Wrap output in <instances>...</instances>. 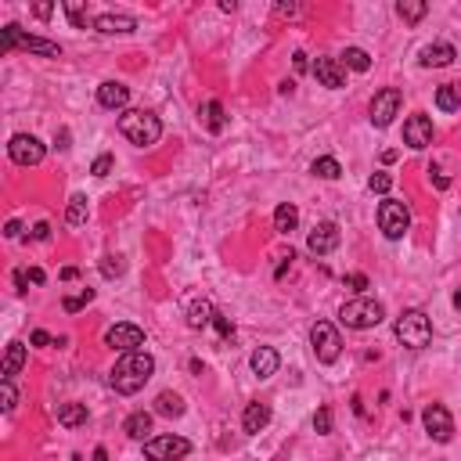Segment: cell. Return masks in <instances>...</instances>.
I'll use <instances>...</instances> for the list:
<instances>
[{
	"label": "cell",
	"mask_w": 461,
	"mask_h": 461,
	"mask_svg": "<svg viewBox=\"0 0 461 461\" xmlns=\"http://www.w3.org/2000/svg\"><path fill=\"white\" fill-rule=\"evenodd\" d=\"M155 375V357L144 354V350H134V354H123L112 368V389L123 393V396H134L137 389H144V382Z\"/></svg>",
	"instance_id": "cell-1"
},
{
	"label": "cell",
	"mask_w": 461,
	"mask_h": 461,
	"mask_svg": "<svg viewBox=\"0 0 461 461\" xmlns=\"http://www.w3.org/2000/svg\"><path fill=\"white\" fill-rule=\"evenodd\" d=\"M120 134L137 148H152L162 137V120L144 108H127V112H120Z\"/></svg>",
	"instance_id": "cell-2"
},
{
	"label": "cell",
	"mask_w": 461,
	"mask_h": 461,
	"mask_svg": "<svg viewBox=\"0 0 461 461\" xmlns=\"http://www.w3.org/2000/svg\"><path fill=\"white\" fill-rule=\"evenodd\" d=\"M393 335L408 346V350H425V346L433 342V321H429V314L425 310H403L400 317H396V324H393Z\"/></svg>",
	"instance_id": "cell-3"
},
{
	"label": "cell",
	"mask_w": 461,
	"mask_h": 461,
	"mask_svg": "<svg viewBox=\"0 0 461 461\" xmlns=\"http://www.w3.org/2000/svg\"><path fill=\"white\" fill-rule=\"evenodd\" d=\"M339 321L346 328H357V332H368V328H378L386 321V307L378 300H350V303H342L339 310Z\"/></svg>",
	"instance_id": "cell-4"
},
{
	"label": "cell",
	"mask_w": 461,
	"mask_h": 461,
	"mask_svg": "<svg viewBox=\"0 0 461 461\" xmlns=\"http://www.w3.org/2000/svg\"><path fill=\"white\" fill-rule=\"evenodd\" d=\"M11 47H22L29 54H40V58H62V47L54 40H43V36H26L15 22L0 29V51H11Z\"/></svg>",
	"instance_id": "cell-5"
},
{
	"label": "cell",
	"mask_w": 461,
	"mask_h": 461,
	"mask_svg": "<svg viewBox=\"0 0 461 461\" xmlns=\"http://www.w3.org/2000/svg\"><path fill=\"white\" fill-rule=\"evenodd\" d=\"M378 231H382L389 242H396V238L408 235V231H411V213H408V206L396 202V198H386V202L378 206Z\"/></svg>",
	"instance_id": "cell-6"
},
{
	"label": "cell",
	"mask_w": 461,
	"mask_h": 461,
	"mask_svg": "<svg viewBox=\"0 0 461 461\" xmlns=\"http://www.w3.org/2000/svg\"><path fill=\"white\" fill-rule=\"evenodd\" d=\"M310 346H314V357L321 364H335L339 354H342V339H339V328L328 324V321H317L310 328Z\"/></svg>",
	"instance_id": "cell-7"
},
{
	"label": "cell",
	"mask_w": 461,
	"mask_h": 461,
	"mask_svg": "<svg viewBox=\"0 0 461 461\" xmlns=\"http://www.w3.org/2000/svg\"><path fill=\"white\" fill-rule=\"evenodd\" d=\"M188 454H191V443H188L184 436L166 433V436L144 440V457H148V461H181V457H188Z\"/></svg>",
	"instance_id": "cell-8"
},
{
	"label": "cell",
	"mask_w": 461,
	"mask_h": 461,
	"mask_svg": "<svg viewBox=\"0 0 461 461\" xmlns=\"http://www.w3.org/2000/svg\"><path fill=\"white\" fill-rule=\"evenodd\" d=\"M422 425H425V433L436 443H450L454 440V418H450V411L443 408V403H425V408H422Z\"/></svg>",
	"instance_id": "cell-9"
},
{
	"label": "cell",
	"mask_w": 461,
	"mask_h": 461,
	"mask_svg": "<svg viewBox=\"0 0 461 461\" xmlns=\"http://www.w3.org/2000/svg\"><path fill=\"white\" fill-rule=\"evenodd\" d=\"M400 105H403V94L396 90V87H386V90H378L375 97H371V127H389L396 115H400Z\"/></svg>",
	"instance_id": "cell-10"
},
{
	"label": "cell",
	"mask_w": 461,
	"mask_h": 461,
	"mask_svg": "<svg viewBox=\"0 0 461 461\" xmlns=\"http://www.w3.org/2000/svg\"><path fill=\"white\" fill-rule=\"evenodd\" d=\"M8 155H11V162H18V166H40L43 155H47V148H43V141L33 137V134H15V137L8 141Z\"/></svg>",
	"instance_id": "cell-11"
},
{
	"label": "cell",
	"mask_w": 461,
	"mask_h": 461,
	"mask_svg": "<svg viewBox=\"0 0 461 461\" xmlns=\"http://www.w3.org/2000/svg\"><path fill=\"white\" fill-rule=\"evenodd\" d=\"M403 144L415 148V152H422V148L433 144V120H429L425 112H415V115L403 120Z\"/></svg>",
	"instance_id": "cell-12"
},
{
	"label": "cell",
	"mask_w": 461,
	"mask_h": 461,
	"mask_svg": "<svg viewBox=\"0 0 461 461\" xmlns=\"http://www.w3.org/2000/svg\"><path fill=\"white\" fill-rule=\"evenodd\" d=\"M105 346H112V350H120V354H134L144 346V332L137 324H112L105 332Z\"/></svg>",
	"instance_id": "cell-13"
},
{
	"label": "cell",
	"mask_w": 461,
	"mask_h": 461,
	"mask_svg": "<svg viewBox=\"0 0 461 461\" xmlns=\"http://www.w3.org/2000/svg\"><path fill=\"white\" fill-rule=\"evenodd\" d=\"M307 249H310L314 256L335 253V249H339V223H332V220L317 223V227L310 231V238H307Z\"/></svg>",
	"instance_id": "cell-14"
},
{
	"label": "cell",
	"mask_w": 461,
	"mask_h": 461,
	"mask_svg": "<svg viewBox=\"0 0 461 461\" xmlns=\"http://www.w3.org/2000/svg\"><path fill=\"white\" fill-rule=\"evenodd\" d=\"M97 105H101V108H112V112H127V105H130V87L120 83V80H105V83L97 87Z\"/></svg>",
	"instance_id": "cell-15"
},
{
	"label": "cell",
	"mask_w": 461,
	"mask_h": 461,
	"mask_svg": "<svg viewBox=\"0 0 461 461\" xmlns=\"http://www.w3.org/2000/svg\"><path fill=\"white\" fill-rule=\"evenodd\" d=\"M314 76L328 90H342L346 87V69H342L339 58H317V62H314Z\"/></svg>",
	"instance_id": "cell-16"
},
{
	"label": "cell",
	"mask_w": 461,
	"mask_h": 461,
	"mask_svg": "<svg viewBox=\"0 0 461 461\" xmlns=\"http://www.w3.org/2000/svg\"><path fill=\"white\" fill-rule=\"evenodd\" d=\"M94 29L97 33H134L137 29V18L134 15H127V11H105V15H97L94 18Z\"/></svg>",
	"instance_id": "cell-17"
},
{
	"label": "cell",
	"mask_w": 461,
	"mask_h": 461,
	"mask_svg": "<svg viewBox=\"0 0 461 461\" xmlns=\"http://www.w3.org/2000/svg\"><path fill=\"white\" fill-rule=\"evenodd\" d=\"M454 58H457V51L450 43H429V47H422V65L425 69H447V65H454Z\"/></svg>",
	"instance_id": "cell-18"
},
{
	"label": "cell",
	"mask_w": 461,
	"mask_h": 461,
	"mask_svg": "<svg viewBox=\"0 0 461 461\" xmlns=\"http://www.w3.org/2000/svg\"><path fill=\"white\" fill-rule=\"evenodd\" d=\"M249 364H253L256 378H270V375H277V368H281V357H277V350H274V346H260V350L249 357Z\"/></svg>",
	"instance_id": "cell-19"
},
{
	"label": "cell",
	"mask_w": 461,
	"mask_h": 461,
	"mask_svg": "<svg viewBox=\"0 0 461 461\" xmlns=\"http://www.w3.org/2000/svg\"><path fill=\"white\" fill-rule=\"evenodd\" d=\"M267 422H270V408H267V403H249V408H245V415H242V429L249 433V436H256V433H263L267 429Z\"/></svg>",
	"instance_id": "cell-20"
},
{
	"label": "cell",
	"mask_w": 461,
	"mask_h": 461,
	"mask_svg": "<svg viewBox=\"0 0 461 461\" xmlns=\"http://www.w3.org/2000/svg\"><path fill=\"white\" fill-rule=\"evenodd\" d=\"M296 227H300V209L292 202H281L274 209V231H277V235H292Z\"/></svg>",
	"instance_id": "cell-21"
},
{
	"label": "cell",
	"mask_w": 461,
	"mask_h": 461,
	"mask_svg": "<svg viewBox=\"0 0 461 461\" xmlns=\"http://www.w3.org/2000/svg\"><path fill=\"white\" fill-rule=\"evenodd\" d=\"M198 115H202V123H206L209 134H223V130H227V115H223V105H220V101H206V105L198 108Z\"/></svg>",
	"instance_id": "cell-22"
},
{
	"label": "cell",
	"mask_w": 461,
	"mask_h": 461,
	"mask_svg": "<svg viewBox=\"0 0 461 461\" xmlns=\"http://www.w3.org/2000/svg\"><path fill=\"white\" fill-rule=\"evenodd\" d=\"M26 364V346L22 342H8V354H4V368H0V375H4V382H11Z\"/></svg>",
	"instance_id": "cell-23"
},
{
	"label": "cell",
	"mask_w": 461,
	"mask_h": 461,
	"mask_svg": "<svg viewBox=\"0 0 461 461\" xmlns=\"http://www.w3.org/2000/svg\"><path fill=\"white\" fill-rule=\"evenodd\" d=\"M58 425H65V429L87 425V403H62L58 408Z\"/></svg>",
	"instance_id": "cell-24"
},
{
	"label": "cell",
	"mask_w": 461,
	"mask_h": 461,
	"mask_svg": "<svg viewBox=\"0 0 461 461\" xmlns=\"http://www.w3.org/2000/svg\"><path fill=\"white\" fill-rule=\"evenodd\" d=\"M155 415H162V418H181L184 415V400L177 396V393H159L155 396Z\"/></svg>",
	"instance_id": "cell-25"
},
{
	"label": "cell",
	"mask_w": 461,
	"mask_h": 461,
	"mask_svg": "<svg viewBox=\"0 0 461 461\" xmlns=\"http://www.w3.org/2000/svg\"><path fill=\"white\" fill-rule=\"evenodd\" d=\"M339 62H342V69H354V73H368V69H371V54H368L364 47H346Z\"/></svg>",
	"instance_id": "cell-26"
},
{
	"label": "cell",
	"mask_w": 461,
	"mask_h": 461,
	"mask_svg": "<svg viewBox=\"0 0 461 461\" xmlns=\"http://www.w3.org/2000/svg\"><path fill=\"white\" fill-rule=\"evenodd\" d=\"M436 108L440 112H461V83H443L436 90Z\"/></svg>",
	"instance_id": "cell-27"
},
{
	"label": "cell",
	"mask_w": 461,
	"mask_h": 461,
	"mask_svg": "<svg viewBox=\"0 0 461 461\" xmlns=\"http://www.w3.org/2000/svg\"><path fill=\"white\" fill-rule=\"evenodd\" d=\"M123 433H127L130 440H144V436L152 433V415H148V411H134V415L123 422Z\"/></svg>",
	"instance_id": "cell-28"
},
{
	"label": "cell",
	"mask_w": 461,
	"mask_h": 461,
	"mask_svg": "<svg viewBox=\"0 0 461 461\" xmlns=\"http://www.w3.org/2000/svg\"><path fill=\"white\" fill-rule=\"evenodd\" d=\"M396 15H400L403 22L418 26V22L429 15V4H425V0H400V4H396Z\"/></svg>",
	"instance_id": "cell-29"
},
{
	"label": "cell",
	"mask_w": 461,
	"mask_h": 461,
	"mask_svg": "<svg viewBox=\"0 0 461 461\" xmlns=\"http://www.w3.org/2000/svg\"><path fill=\"white\" fill-rule=\"evenodd\" d=\"M310 173H314V177H321V181H335V177H342V166L332 155H321V159H314Z\"/></svg>",
	"instance_id": "cell-30"
},
{
	"label": "cell",
	"mask_w": 461,
	"mask_h": 461,
	"mask_svg": "<svg viewBox=\"0 0 461 461\" xmlns=\"http://www.w3.org/2000/svg\"><path fill=\"white\" fill-rule=\"evenodd\" d=\"M213 317H216V310H213L206 300L191 303V310H188V324H191V328H206V324H213Z\"/></svg>",
	"instance_id": "cell-31"
},
{
	"label": "cell",
	"mask_w": 461,
	"mask_h": 461,
	"mask_svg": "<svg viewBox=\"0 0 461 461\" xmlns=\"http://www.w3.org/2000/svg\"><path fill=\"white\" fill-rule=\"evenodd\" d=\"M65 15H69V22H73L76 29H94V18L83 11L80 0H69V4H65Z\"/></svg>",
	"instance_id": "cell-32"
},
{
	"label": "cell",
	"mask_w": 461,
	"mask_h": 461,
	"mask_svg": "<svg viewBox=\"0 0 461 461\" xmlns=\"http://www.w3.org/2000/svg\"><path fill=\"white\" fill-rule=\"evenodd\" d=\"M83 220H87V198H83V195H73V198H69V209H65V223L80 227Z\"/></svg>",
	"instance_id": "cell-33"
},
{
	"label": "cell",
	"mask_w": 461,
	"mask_h": 461,
	"mask_svg": "<svg viewBox=\"0 0 461 461\" xmlns=\"http://www.w3.org/2000/svg\"><path fill=\"white\" fill-rule=\"evenodd\" d=\"M389 188H393V177H389V173H371V177H368V191L371 195H389Z\"/></svg>",
	"instance_id": "cell-34"
},
{
	"label": "cell",
	"mask_w": 461,
	"mask_h": 461,
	"mask_svg": "<svg viewBox=\"0 0 461 461\" xmlns=\"http://www.w3.org/2000/svg\"><path fill=\"white\" fill-rule=\"evenodd\" d=\"M90 300H94V288H83L80 296H65V303H62V307H65L69 314H76V310H83Z\"/></svg>",
	"instance_id": "cell-35"
},
{
	"label": "cell",
	"mask_w": 461,
	"mask_h": 461,
	"mask_svg": "<svg viewBox=\"0 0 461 461\" xmlns=\"http://www.w3.org/2000/svg\"><path fill=\"white\" fill-rule=\"evenodd\" d=\"M15 403H18L15 386H11V382H0V408H4V411L11 415V411H15Z\"/></svg>",
	"instance_id": "cell-36"
},
{
	"label": "cell",
	"mask_w": 461,
	"mask_h": 461,
	"mask_svg": "<svg viewBox=\"0 0 461 461\" xmlns=\"http://www.w3.org/2000/svg\"><path fill=\"white\" fill-rule=\"evenodd\" d=\"M314 429H317L321 436L332 433V408H317V415H314Z\"/></svg>",
	"instance_id": "cell-37"
},
{
	"label": "cell",
	"mask_w": 461,
	"mask_h": 461,
	"mask_svg": "<svg viewBox=\"0 0 461 461\" xmlns=\"http://www.w3.org/2000/svg\"><path fill=\"white\" fill-rule=\"evenodd\" d=\"M101 274H105V277H120V274H123V260H120V256H105V260H101Z\"/></svg>",
	"instance_id": "cell-38"
},
{
	"label": "cell",
	"mask_w": 461,
	"mask_h": 461,
	"mask_svg": "<svg viewBox=\"0 0 461 461\" xmlns=\"http://www.w3.org/2000/svg\"><path fill=\"white\" fill-rule=\"evenodd\" d=\"M90 173H94V177H108V173H112V155L105 152V155H97L94 159V166H90Z\"/></svg>",
	"instance_id": "cell-39"
},
{
	"label": "cell",
	"mask_w": 461,
	"mask_h": 461,
	"mask_svg": "<svg viewBox=\"0 0 461 461\" xmlns=\"http://www.w3.org/2000/svg\"><path fill=\"white\" fill-rule=\"evenodd\" d=\"M213 328H216V332H220L223 339H231V335H235V324H231V321H227L223 314H216V317H213Z\"/></svg>",
	"instance_id": "cell-40"
},
{
	"label": "cell",
	"mask_w": 461,
	"mask_h": 461,
	"mask_svg": "<svg viewBox=\"0 0 461 461\" xmlns=\"http://www.w3.org/2000/svg\"><path fill=\"white\" fill-rule=\"evenodd\" d=\"M346 285H350L354 292H364V288H368V277H364V274H350V277H346Z\"/></svg>",
	"instance_id": "cell-41"
},
{
	"label": "cell",
	"mask_w": 461,
	"mask_h": 461,
	"mask_svg": "<svg viewBox=\"0 0 461 461\" xmlns=\"http://www.w3.org/2000/svg\"><path fill=\"white\" fill-rule=\"evenodd\" d=\"M429 173H433V181H436V188H440V191H447V188H450V177H447L443 169H436V166H433Z\"/></svg>",
	"instance_id": "cell-42"
},
{
	"label": "cell",
	"mask_w": 461,
	"mask_h": 461,
	"mask_svg": "<svg viewBox=\"0 0 461 461\" xmlns=\"http://www.w3.org/2000/svg\"><path fill=\"white\" fill-rule=\"evenodd\" d=\"M33 238H36V242H47V238H51V223H43V220H40V223L33 227Z\"/></svg>",
	"instance_id": "cell-43"
},
{
	"label": "cell",
	"mask_w": 461,
	"mask_h": 461,
	"mask_svg": "<svg viewBox=\"0 0 461 461\" xmlns=\"http://www.w3.org/2000/svg\"><path fill=\"white\" fill-rule=\"evenodd\" d=\"M29 342H33V346H51V335H47L43 328H36V332L29 335Z\"/></svg>",
	"instance_id": "cell-44"
},
{
	"label": "cell",
	"mask_w": 461,
	"mask_h": 461,
	"mask_svg": "<svg viewBox=\"0 0 461 461\" xmlns=\"http://www.w3.org/2000/svg\"><path fill=\"white\" fill-rule=\"evenodd\" d=\"M33 15H36V18H51V15H54V4H33Z\"/></svg>",
	"instance_id": "cell-45"
},
{
	"label": "cell",
	"mask_w": 461,
	"mask_h": 461,
	"mask_svg": "<svg viewBox=\"0 0 461 461\" xmlns=\"http://www.w3.org/2000/svg\"><path fill=\"white\" fill-rule=\"evenodd\" d=\"M292 65H296V73H307V69H310V62H307V54H303V51H296Z\"/></svg>",
	"instance_id": "cell-46"
},
{
	"label": "cell",
	"mask_w": 461,
	"mask_h": 461,
	"mask_svg": "<svg viewBox=\"0 0 461 461\" xmlns=\"http://www.w3.org/2000/svg\"><path fill=\"white\" fill-rule=\"evenodd\" d=\"M4 235H8V238H18V235H22V223H18V220H8Z\"/></svg>",
	"instance_id": "cell-47"
},
{
	"label": "cell",
	"mask_w": 461,
	"mask_h": 461,
	"mask_svg": "<svg viewBox=\"0 0 461 461\" xmlns=\"http://www.w3.org/2000/svg\"><path fill=\"white\" fill-rule=\"evenodd\" d=\"M54 148H69V130H58V137H54Z\"/></svg>",
	"instance_id": "cell-48"
},
{
	"label": "cell",
	"mask_w": 461,
	"mask_h": 461,
	"mask_svg": "<svg viewBox=\"0 0 461 461\" xmlns=\"http://www.w3.org/2000/svg\"><path fill=\"white\" fill-rule=\"evenodd\" d=\"M274 11H277V15H296L300 8H296V4H274Z\"/></svg>",
	"instance_id": "cell-49"
},
{
	"label": "cell",
	"mask_w": 461,
	"mask_h": 461,
	"mask_svg": "<svg viewBox=\"0 0 461 461\" xmlns=\"http://www.w3.org/2000/svg\"><path fill=\"white\" fill-rule=\"evenodd\" d=\"M43 277H47V274H43L40 267H33V270H29V281H33V285H43Z\"/></svg>",
	"instance_id": "cell-50"
},
{
	"label": "cell",
	"mask_w": 461,
	"mask_h": 461,
	"mask_svg": "<svg viewBox=\"0 0 461 461\" xmlns=\"http://www.w3.org/2000/svg\"><path fill=\"white\" fill-rule=\"evenodd\" d=\"M76 277H80L76 267H65V270H62V281H76Z\"/></svg>",
	"instance_id": "cell-51"
},
{
	"label": "cell",
	"mask_w": 461,
	"mask_h": 461,
	"mask_svg": "<svg viewBox=\"0 0 461 461\" xmlns=\"http://www.w3.org/2000/svg\"><path fill=\"white\" fill-rule=\"evenodd\" d=\"M90 461H108V450H105V447H94V454H90Z\"/></svg>",
	"instance_id": "cell-52"
},
{
	"label": "cell",
	"mask_w": 461,
	"mask_h": 461,
	"mask_svg": "<svg viewBox=\"0 0 461 461\" xmlns=\"http://www.w3.org/2000/svg\"><path fill=\"white\" fill-rule=\"evenodd\" d=\"M15 288H18V292H26V274L22 270H15Z\"/></svg>",
	"instance_id": "cell-53"
},
{
	"label": "cell",
	"mask_w": 461,
	"mask_h": 461,
	"mask_svg": "<svg viewBox=\"0 0 461 461\" xmlns=\"http://www.w3.org/2000/svg\"><path fill=\"white\" fill-rule=\"evenodd\" d=\"M454 307L461 310V288H457V292H454Z\"/></svg>",
	"instance_id": "cell-54"
},
{
	"label": "cell",
	"mask_w": 461,
	"mask_h": 461,
	"mask_svg": "<svg viewBox=\"0 0 461 461\" xmlns=\"http://www.w3.org/2000/svg\"><path fill=\"white\" fill-rule=\"evenodd\" d=\"M69 461H83V457H80V454H73V457H69Z\"/></svg>",
	"instance_id": "cell-55"
}]
</instances>
